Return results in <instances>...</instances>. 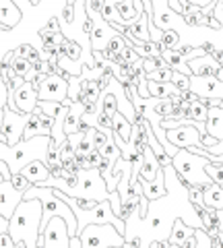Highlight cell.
<instances>
[{
  "label": "cell",
  "mask_w": 223,
  "mask_h": 248,
  "mask_svg": "<svg viewBox=\"0 0 223 248\" xmlns=\"http://www.w3.org/2000/svg\"><path fill=\"white\" fill-rule=\"evenodd\" d=\"M161 56L165 58V62L170 64V68L172 71H178V73H184V75H188V77H192V68L188 66V60H186V56L184 54H180L178 50H164L161 52Z\"/></svg>",
  "instance_id": "19"
},
{
  "label": "cell",
  "mask_w": 223,
  "mask_h": 248,
  "mask_svg": "<svg viewBox=\"0 0 223 248\" xmlns=\"http://www.w3.org/2000/svg\"><path fill=\"white\" fill-rule=\"evenodd\" d=\"M196 238H198L196 248H213V240H211L209 234H207L205 228H196ZM170 248H180V246H174V244H172Z\"/></svg>",
  "instance_id": "35"
},
{
  "label": "cell",
  "mask_w": 223,
  "mask_h": 248,
  "mask_svg": "<svg viewBox=\"0 0 223 248\" xmlns=\"http://www.w3.org/2000/svg\"><path fill=\"white\" fill-rule=\"evenodd\" d=\"M6 106L25 114H33L37 108V89L33 87V83L25 81L19 89H15L6 99Z\"/></svg>",
  "instance_id": "9"
},
{
  "label": "cell",
  "mask_w": 223,
  "mask_h": 248,
  "mask_svg": "<svg viewBox=\"0 0 223 248\" xmlns=\"http://www.w3.org/2000/svg\"><path fill=\"white\" fill-rule=\"evenodd\" d=\"M151 6H153V15H151V21L155 23V25L161 29V31H165V29H174L172 27V19L176 17V15H180V13H176L170 2L167 0H151Z\"/></svg>",
  "instance_id": "14"
},
{
  "label": "cell",
  "mask_w": 223,
  "mask_h": 248,
  "mask_svg": "<svg viewBox=\"0 0 223 248\" xmlns=\"http://www.w3.org/2000/svg\"><path fill=\"white\" fill-rule=\"evenodd\" d=\"M99 93H102V87H99V81L97 79H85L83 81V87H81V102L83 104H97L99 99Z\"/></svg>",
  "instance_id": "24"
},
{
  "label": "cell",
  "mask_w": 223,
  "mask_h": 248,
  "mask_svg": "<svg viewBox=\"0 0 223 248\" xmlns=\"http://www.w3.org/2000/svg\"><path fill=\"white\" fill-rule=\"evenodd\" d=\"M23 201V192L13 186L11 180L0 182V215H4L6 219H11L13 211Z\"/></svg>",
  "instance_id": "12"
},
{
  "label": "cell",
  "mask_w": 223,
  "mask_h": 248,
  "mask_svg": "<svg viewBox=\"0 0 223 248\" xmlns=\"http://www.w3.org/2000/svg\"><path fill=\"white\" fill-rule=\"evenodd\" d=\"M207 130L215 139L223 141V110L217 106L209 108V118H207Z\"/></svg>",
  "instance_id": "21"
},
{
  "label": "cell",
  "mask_w": 223,
  "mask_h": 248,
  "mask_svg": "<svg viewBox=\"0 0 223 248\" xmlns=\"http://www.w3.org/2000/svg\"><path fill=\"white\" fill-rule=\"evenodd\" d=\"M11 182H13V186H15V188L23 192V195H25V190L29 188V186H31V182H29V180H27V178L23 176V174H13Z\"/></svg>",
  "instance_id": "37"
},
{
  "label": "cell",
  "mask_w": 223,
  "mask_h": 248,
  "mask_svg": "<svg viewBox=\"0 0 223 248\" xmlns=\"http://www.w3.org/2000/svg\"><path fill=\"white\" fill-rule=\"evenodd\" d=\"M2 118H4V112L0 110V139H2Z\"/></svg>",
  "instance_id": "48"
},
{
  "label": "cell",
  "mask_w": 223,
  "mask_h": 248,
  "mask_svg": "<svg viewBox=\"0 0 223 248\" xmlns=\"http://www.w3.org/2000/svg\"><path fill=\"white\" fill-rule=\"evenodd\" d=\"M194 232H196V228L188 226V223L184 221L182 217H178V219L174 221V228H172V234H170V244L182 246L190 236H194Z\"/></svg>",
  "instance_id": "20"
},
{
  "label": "cell",
  "mask_w": 223,
  "mask_h": 248,
  "mask_svg": "<svg viewBox=\"0 0 223 248\" xmlns=\"http://www.w3.org/2000/svg\"><path fill=\"white\" fill-rule=\"evenodd\" d=\"M211 240H213V248H223V232L221 230L217 232V236L211 238Z\"/></svg>",
  "instance_id": "43"
},
{
  "label": "cell",
  "mask_w": 223,
  "mask_h": 248,
  "mask_svg": "<svg viewBox=\"0 0 223 248\" xmlns=\"http://www.w3.org/2000/svg\"><path fill=\"white\" fill-rule=\"evenodd\" d=\"M44 205L40 199H23L9 219V234L15 242H25L27 248H40Z\"/></svg>",
  "instance_id": "1"
},
{
  "label": "cell",
  "mask_w": 223,
  "mask_h": 248,
  "mask_svg": "<svg viewBox=\"0 0 223 248\" xmlns=\"http://www.w3.org/2000/svg\"><path fill=\"white\" fill-rule=\"evenodd\" d=\"M116 9H118V13H120L122 21H124L122 25H130V23H134V21L143 15V13H138L134 0H118V2H116Z\"/></svg>",
  "instance_id": "23"
},
{
  "label": "cell",
  "mask_w": 223,
  "mask_h": 248,
  "mask_svg": "<svg viewBox=\"0 0 223 248\" xmlns=\"http://www.w3.org/2000/svg\"><path fill=\"white\" fill-rule=\"evenodd\" d=\"M188 66L192 68V75H201V77H211L217 75L221 68V62L213 56V54H203L198 58H192L188 62Z\"/></svg>",
  "instance_id": "16"
},
{
  "label": "cell",
  "mask_w": 223,
  "mask_h": 248,
  "mask_svg": "<svg viewBox=\"0 0 223 248\" xmlns=\"http://www.w3.org/2000/svg\"><path fill=\"white\" fill-rule=\"evenodd\" d=\"M147 83H149V81H147V77H145V79H141V83H138V87H136V89H138V95L145 97V99L151 97V95H149V87H147Z\"/></svg>",
  "instance_id": "42"
},
{
  "label": "cell",
  "mask_w": 223,
  "mask_h": 248,
  "mask_svg": "<svg viewBox=\"0 0 223 248\" xmlns=\"http://www.w3.org/2000/svg\"><path fill=\"white\" fill-rule=\"evenodd\" d=\"M207 174L213 178V182H217L223 186V164H215V161H209V164L205 166Z\"/></svg>",
  "instance_id": "33"
},
{
  "label": "cell",
  "mask_w": 223,
  "mask_h": 248,
  "mask_svg": "<svg viewBox=\"0 0 223 248\" xmlns=\"http://www.w3.org/2000/svg\"><path fill=\"white\" fill-rule=\"evenodd\" d=\"M188 118L196 120V122H207L209 118V104H205L203 99H196V102H190V112Z\"/></svg>",
  "instance_id": "27"
},
{
  "label": "cell",
  "mask_w": 223,
  "mask_h": 248,
  "mask_svg": "<svg viewBox=\"0 0 223 248\" xmlns=\"http://www.w3.org/2000/svg\"><path fill=\"white\" fill-rule=\"evenodd\" d=\"M167 139L170 143L176 145L178 149H184V147H203V139H201V130L192 124H182V126L176 128H165Z\"/></svg>",
  "instance_id": "11"
},
{
  "label": "cell",
  "mask_w": 223,
  "mask_h": 248,
  "mask_svg": "<svg viewBox=\"0 0 223 248\" xmlns=\"http://www.w3.org/2000/svg\"><path fill=\"white\" fill-rule=\"evenodd\" d=\"M217 228L223 232V209H217Z\"/></svg>",
  "instance_id": "46"
},
{
  "label": "cell",
  "mask_w": 223,
  "mask_h": 248,
  "mask_svg": "<svg viewBox=\"0 0 223 248\" xmlns=\"http://www.w3.org/2000/svg\"><path fill=\"white\" fill-rule=\"evenodd\" d=\"M79 238L83 248H110L126 242V236L112 223H91L81 232Z\"/></svg>",
  "instance_id": "3"
},
{
  "label": "cell",
  "mask_w": 223,
  "mask_h": 248,
  "mask_svg": "<svg viewBox=\"0 0 223 248\" xmlns=\"http://www.w3.org/2000/svg\"><path fill=\"white\" fill-rule=\"evenodd\" d=\"M164 66H170L165 62V58L157 54V56H149V58H143V68L145 73H151V71H157V68H164Z\"/></svg>",
  "instance_id": "29"
},
{
  "label": "cell",
  "mask_w": 223,
  "mask_h": 248,
  "mask_svg": "<svg viewBox=\"0 0 223 248\" xmlns=\"http://www.w3.org/2000/svg\"><path fill=\"white\" fill-rule=\"evenodd\" d=\"M149 81V79H147ZM149 87V95L151 97H172V95H178L180 89L170 81V83H161V81H149L147 83Z\"/></svg>",
  "instance_id": "22"
},
{
  "label": "cell",
  "mask_w": 223,
  "mask_h": 248,
  "mask_svg": "<svg viewBox=\"0 0 223 248\" xmlns=\"http://www.w3.org/2000/svg\"><path fill=\"white\" fill-rule=\"evenodd\" d=\"M37 135H52V118L48 114L42 112V108H35V112L31 114L25 133H23V139H33Z\"/></svg>",
  "instance_id": "13"
},
{
  "label": "cell",
  "mask_w": 223,
  "mask_h": 248,
  "mask_svg": "<svg viewBox=\"0 0 223 248\" xmlns=\"http://www.w3.org/2000/svg\"><path fill=\"white\" fill-rule=\"evenodd\" d=\"M17 242L11 238L9 232H4V234H0V248H15Z\"/></svg>",
  "instance_id": "40"
},
{
  "label": "cell",
  "mask_w": 223,
  "mask_h": 248,
  "mask_svg": "<svg viewBox=\"0 0 223 248\" xmlns=\"http://www.w3.org/2000/svg\"><path fill=\"white\" fill-rule=\"evenodd\" d=\"M201 46H203V50H205L207 54H215V52H217V46L211 44V42H203Z\"/></svg>",
  "instance_id": "44"
},
{
  "label": "cell",
  "mask_w": 223,
  "mask_h": 248,
  "mask_svg": "<svg viewBox=\"0 0 223 248\" xmlns=\"http://www.w3.org/2000/svg\"><path fill=\"white\" fill-rule=\"evenodd\" d=\"M74 215H76V221H79V228H76L79 234L87 226H91V223H112L122 234H126V221L114 213L110 201H102V203H97L95 207L87 209V211H81V213H74Z\"/></svg>",
  "instance_id": "4"
},
{
  "label": "cell",
  "mask_w": 223,
  "mask_h": 248,
  "mask_svg": "<svg viewBox=\"0 0 223 248\" xmlns=\"http://www.w3.org/2000/svg\"><path fill=\"white\" fill-rule=\"evenodd\" d=\"M48 99V102H66L68 99V79L58 73L42 75L40 73V89H37V102Z\"/></svg>",
  "instance_id": "7"
},
{
  "label": "cell",
  "mask_w": 223,
  "mask_h": 248,
  "mask_svg": "<svg viewBox=\"0 0 223 248\" xmlns=\"http://www.w3.org/2000/svg\"><path fill=\"white\" fill-rule=\"evenodd\" d=\"M21 174L25 176L33 186H40L44 180H48V178L52 176V170L48 168V164H45V161L33 159V161H29V164L21 170Z\"/></svg>",
  "instance_id": "17"
},
{
  "label": "cell",
  "mask_w": 223,
  "mask_h": 248,
  "mask_svg": "<svg viewBox=\"0 0 223 248\" xmlns=\"http://www.w3.org/2000/svg\"><path fill=\"white\" fill-rule=\"evenodd\" d=\"M91 19H93V29H91V48H93V52H104L107 50V44H110V40L114 35L118 33V29L112 25V23H107L102 13H95V15H89Z\"/></svg>",
  "instance_id": "10"
},
{
  "label": "cell",
  "mask_w": 223,
  "mask_h": 248,
  "mask_svg": "<svg viewBox=\"0 0 223 248\" xmlns=\"http://www.w3.org/2000/svg\"><path fill=\"white\" fill-rule=\"evenodd\" d=\"M143 2H145V11H147L149 15H153V6H151L149 0H143Z\"/></svg>",
  "instance_id": "47"
},
{
  "label": "cell",
  "mask_w": 223,
  "mask_h": 248,
  "mask_svg": "<svg viewBox=\"0 0 223 248\" xmlns=\"http://www.w3.org/2000/svg\"><path fill=\"white\" fill-rule=\"evenodd\" d=\"M172 83L176 85V87L182 91H188L190 89V77L188 75H184V73H178V71H174V77H172Z\"/></svg>",
  "instance_id": "36"
},
{
  "label": "cell",
  "mask_w": 223,
  "mask_h": 248,
  "mask_svg": "<svg viewBox=\"0 0 223 248\" xmlns=\"http://www.w3.org/2000/svg\"><path fill=\"white\" fill-rule=\"evenodd\" d=\"M35 48L31 44H21L17 50H15V56H19V58H27L29 60V56H31V52H33Z\"/></svg>",
  "instance_id": "39"
},
{
  "label": "cell",
  "mask_w": 223,
  "mask_h": 248,
  "mask_svg": "<svg viewBox=\"0 0 223 248\" xmlns=\"http://www.w3.org/2000/svg\"><path fill=\"white\" fill-rule=\"evenodd\" d=\"M186 195L192 205H205V188H201V186L186 184Z\"/></svg>",
  "instance_id": "31"
},
{
  "label": "cell",
  "mask_w": 223,
  "mask_h": 248,
  "mask_svg": "<svg viewBox=\"0 0 223 248\" xmlns=\"http://www.w3.org/2000/svg\"><path fill=\"white\" fill-rule=\"evenodd\" d=\"M58 149H60V159H62V166L76 164V151H74V147L68 143V141H64L62 145L58 147Z\"/></svg>",
  "instance_id": "30"
},
{
  "label": "cell",
  "mask_w": 223,
  "mask_h": 248,
  "mask_svg": "<svg viewBox=\"0 0 223 248\" xmlns=\"http://www.w3.org/2000/svg\"><path fill=\"white\" fill-rule=\"evenodd\" d=\"M174 77V71L170 66H164V68H157V71H151L147 73V79L149 81H161V83H170Z\"/></svg>",
  "instance_id": "32"
},
{
  "label": "cell",
  "mask_w": 223,
  "mask_h": 248,
  "mask_svg": "<svg viewBox=\"0 0 223 248\" xmlns=\"http://www.w3.org/2000/svg\"><path fill=\"white\" fill-rule=\"evenodd\" d=\"M190 91L196 93L205 104L209 102V99H223V81L217 75H211V77L192 75L190 77Z\"/></svg>",
  "instance_id": "8"
},
{
  "label": "cell",
  "mask_w": 223,
  "mask_h": 248,
  "mask_svg": "<svg viewBox=\"0 0 223 248\" xmlns=\"http://www.w3.org/2000/svg\"><path fill=\"white\" fill-rule=\"evenodd\" d=\"M87 164H89V168H102L104 166V155L97 149H93L87 155Z\"/></svg>",
  "instance_id": "38"
},
{
  "label": "cell",
  "mask_w": 223,
  "mask_h": 248,
  "mask_svg": "<svg viewBox=\"0 0 223 248\" xmlns=\"http://www.w3.org/2000/svg\"><path fill=\"white\" fill-rule=\"evenodd\" d=\"M178 44H180V33H178V31H176V29H165L164 35H161V42H159V50L161 52H164L165 48L172 50Z\"/></svg>",
  "instance_id": "28"
},
{
  "label": "cell",
  "mask_w": 223,
  "mask_h": 248,
  "mask_svg": "<svg viewBox=\"0 0 223 248\" xmlns=\"http://www.w3.org/2000/svg\"><path fill=\"white\" fill-rule=\"evenodd\" d=\"M112 120H114V126H112V133H116L122 137V141H128L130 139V133H133V122H130L124 114H120L116 112L112 116Z\"/></svg>",
  "instance_id": "26"
},
{
  "label": "cell",
  "mask_w": 223,
  "mask_h": 248,
  "mask_svg": "<svg viewBox=\"0 0 223 248\" xmlns=\"http://www.w3.org/2000/svg\"><path fill=\"white\" fill-rule=\"evenodd\" d=\"M2 112H4V118H2V139L0 141L9 145H17L19 141H23V133H25V126L29 118H31V114L13 110L9 106H4Z\"/></svg>",
  "instance_id": "6"
},
{
  "label": "cell",
  "mask_w": 223,
  "mask_h": 248,
  "mask_svg": "<svg viewBox=\"0 0 223 248\" xmlns=\"http://www.w3.org/2000/svg\"><path fill=\"white\" fill-rule=\"evenodd\" d=\"M138 182L143 186V197L147 201H155V199H161L167 195V186H165V172L164 168L159 170V174L155 180H145V178L138 176Z\"/></svg>",
  "instance_id": "15"
},
{
  "label": "cell",
  "mask_w": 223,
  "mask_h": 248,
  "mask_svg": "<svg viewBox=\"0 0 223 248\" xmlns=\"http://www.w3.org/2000/svg\"><path fill=\"white\" fill-rule=\"evenodd\" d=\"M31 62H29L27 58H19V56H15V60H13V71L17 73V75H21V77H25L29 71H31Z\"/></svg>",
  "instance_id": "34"
},
{
  "label": "cell",
  "mask_w": 223,
  "mask_h": 248,
  "mask_svg": "<svg viewBox=\"0 0 223 248\" xmlns=\"http://www.w3.org/2000/svg\"><path fill=\"white\" fill-rule=\"evenodd\" d=\"M11 178H13L11 168L6 166V161H0V182H6V180H11Z\"/></svg>",
  "instance_id": "41"
},
{
  "label": "cell",
  "mask_w": 223,
  "mask_h": 248,
  "mask_svg": "<svg viewBox=\"0 0 223 248\" xmlns=\"http://www.w3.org/2000/svg\"><path fill=\"white\" fill-rule=\"evenodd\" d=\"M211 159L203 157V155H198L190 149H180L178 153L172 157V164L176 168V172H178L182 184H192V186H201V188H207V186L213 184V178L207 174L205 166L209 164Z\"/></svg>",
  "instance_id": "2"
},
{
  "label": "cell",
  "mask_w": 223,
  "mask_h": 248,
  "mask_svg": "<svg viewBox=\"0 0 223 248\" xmlns=\"http://www.w3.org/2000/svg\"><path fill=\"white\" fill-rule=\"evenodd\" d=\"M4 232H9V219L4 215H0V234H4Z\"/></svg>",
  "instance_id": "45"
},
{
  "label": "cell",
  "mask_w": 223,
  "mask_h": 248,
  "mask_svg": "<svg viewBox=\"0 0 223 248\" xmlns=\"http://www.w3.org/2000/svg\"><path fill=\"white\" fill-rule=\"evenodd\" d=\"M205 205L213 209H223V186L213 182L205 188Z\"/></svg>",
  "instance_id": "25"
},
{
  "label": "cell",
  "mask_w": 223,
  "mask_h": 248,
  "mask_svg": "<svg viewBox=\"0 0 223 248\" xmlns=\"http://www.w3.org/2000/svg\"><path fill=\"white\" fill-rule=\"evenodd\" d=\"M21 17H23V11L17 6L15 0H0V23H2L6 29L17 27Z\"/></svg>",
  "instance_id": "18"
},
{
  "label": "cell",
  "mask_w": 223,
  "mask_h": 248,
  "mask_svg": "<svg viewBox=\"0 0 223 248\" xmlns=\"http://www.w3.org/2000/svg\"><path fill=\"white\" fill-rule=\"evenodd\" d=\"M71 232L64 217H52L48 226L42 230V236L37 240L40 248H71Z\"/></svg>",
  "instance_id": "5"
}]
</instances>
